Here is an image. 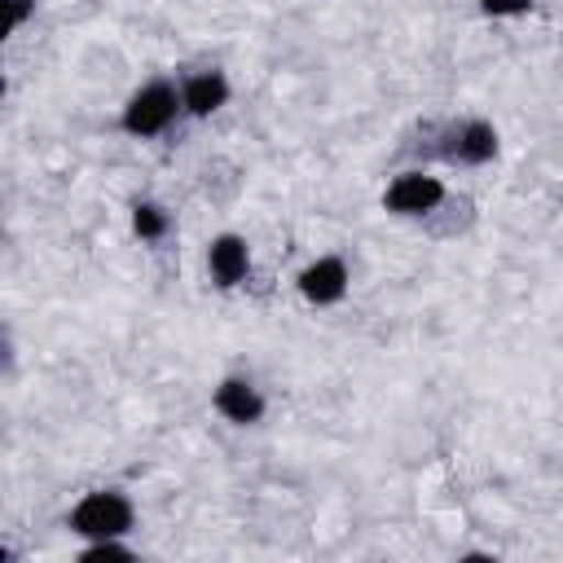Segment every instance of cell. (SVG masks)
Listing matches in <instances>:
<instances>
[{"instance_id": "cell-1", "label": "cell", "mask_w": 563, "mask_h": 563, "mask_svg": "<svg viewBox=\"0 0 563 563\" xmlns=\"http://www.w3.org/2000/svg\"><path fill=\"white\" fill-rule=\"evenodd\" d=\"M132 523H136V510H132L128 493H119V488H92V493H84V497L70 506V515H66V528H70L75 537H84V541L128 537Z\"/></svg>"}, {"instance_id": "cell-2", "label": "cell", "mask_w": 563, "mask_h": 563, "mask_svg": "<svg viewBox=\"0 0 563 563\" xmlns=\"http://www.w3.org/2000/svg\"><path fill=\"white\" fill-rule=\"evenodd\" d=\"M180 110H185L180 88L167 84V79H150V84H141V88L128 97L119 123H123L128 136H158V132H167V128L176 123Z\"/></svg>"}, {"instance_id": "cell-3", "label": "cell", "mask_w": 563, "mask_h": 563, "mask_svg": "<svg viewBox=\"0 0 563 563\" xmlns=\"http://www.w3.org/2000/svg\"><path fill=\"white\" fill-rule=\"evenodd\" d=\"M444 198H449V189H444V180L431 176V172H400V176L383 189V207H387L391 216H405V220L431 216Z\"/></svg>"}, {"instance_id": "cell-4", "label": "cell", "mask_w": 563, "mask_h": 563, "mask_svg": "<svg viewBox=\"0 0 563 563\" xmlns=\"http://www.w3.org/2000/svg\"><path fill=\"white\" fill-rule=\"evenodd\" d=\"M347 286H352V273H347L343 255H317V260L303 264L299 277H295V290H299L303 303H312V308L339 303V299L347 295Z\"/></svg>"}, {"instance_id": "cell-5", "label": "cell", "mask_w": 563, "mask_h": 563, "mask_svg": "<svg viewBox=\"0 0 563 563\" xmlns=\"http://www.w3.org/2000/svg\"><path fill=\"white\" fill-rule=\"evenodd\" d=\"M440 154L449 163H462V167H484L497 158V128L488 119H462L444 132Z\"/></svg>"}, {"instance_id": "cell-6", "label": "cell", "mask_w": 563, "mask_h": 563, "mask_svg": "<svg viewBox=\"0 0 563 563\" xmlns=\"http://www.w3.org/2000/svg\"><path fill=\"white\" fill-rule=\"evenodd\" d=\"M211 405H216V413H220L224 422H233V427H255V422L264 418V391H260L251 378H242V374L220 378L216 391H211Z\"/></svg>"}, {"instance_id": "cell-7", "label": "cell", "mask_w": 563, "mask_h": 563, "mask_svg": "<svg viewBox=\"0 0 563 563\" xmlns=\"http://www.w3.org/2000/svg\"><path fill=\"white\" fill-rule=\"evenodd\" d=\"M207 273L220 290H233L251 277V242L242 233H220L207 242Z\"/></svg>"}, {"instance_id": "cell-8", "label": "cell", "mask_w": 563, "mask_h": 563, "mask_svg": "<svg viewBox=\"0 0 563 563\" xmlns=\"http://www.w3.org/2000/svg\"><path fill=\"white\" fill-rule=\"evenodd\" d=\"M180 101H185V114H194V119L216 114V110L229 101V79H224V70H198V75H189V79L180 84Z\"/></svg>"}, {"instance_id": "cell-9", "label": "cell", "mask_w": 563, "mask_h": 563, "mask_svg": "<svg viewBox=\"0 0 563 563\" xmlns=\"http://www.w3.org/2000/svg\"><path fill=\"white\" fill-rule=\"evenodd\" d=\"M132 233H136L141 242H163V238L172 233L167 207H163V202H136V207H132Z\"/></svg>"}, {"instance_id": "cell-10", "label": "cell", "mask_w": 563, "mask_h": 563, "mask_svg": "<svg viewBox=\"0 0 563 563\" xmlns=\"http://www.w3.org/2000/svg\"><path fill=\"white\" fill-rule=\"evenodd\" d=\"M84 559H132V545H123V537H106V541H88Z\"/></svg>"}, {"instance_id": "cell-11", "label": "cell", "mask_w": 563, "mask_h": 563, "mask_svg": "<svg viewBox=\"0 0 563 563\" xmlns=\"http://www.w3.org/2000/svg\"><path fill=\"white\" fill-rule=\"evenodd\" d=\"M0 4H4V31H9V35L22 31L26 18L35 13V0H0Z\"/></svg>"}, {"instance_id": "cell-12", "label": "cell", "mask_w": 563, "mask_h": 563, "mask_svg": "<svg viewBox=\"0 0 563 563\" xmlns=\"http://www.w3.org/2000/svg\"><path fill=\"white\" fill-rule=\"evenodd\" d=\"M528 9H532V0H479V13L484 18H519Z\"/></svg>"}]
</instances>
